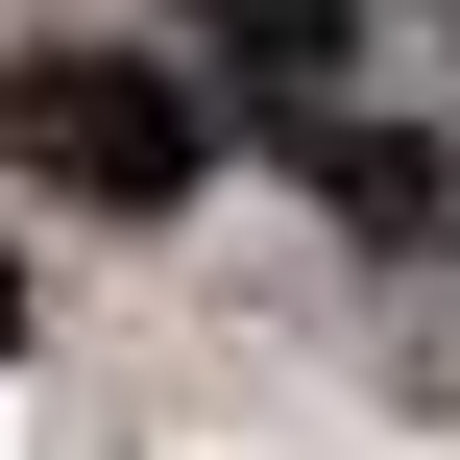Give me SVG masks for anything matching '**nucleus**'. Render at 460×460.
<instances>
[{
  "label": "nucleus",
  "instance_id": "1",
  "mask_svg": "<svg viewBox=\"0 0 460 460\" xmlns=\"http://www.w3.org/2000/svg\"><path fill=\"white\" fill-rule=\"evenodd\" d=\"M0 170L73 218H194L218 121L170 97V49H0Z\"/></svg>",
  "mask_w": 460,
  "mask_h": 460
},
{
  "label": "nucleus",
  "instance_id": "2",
  "mask_svg": "<svg viewBox=\"0 0 460 460\" xmlns=\"http://www.w3.org/2000/svg\"><path fill=\"white\" fill-rule=\"evenodd\" d=\"M267 146L315 170V218H340V243H437V218H460V146H412V121H364L340 73H291V97H267Z\"/></svg>",
  "mask_w": 460,
  "mask_h": 460
},
{
  "label": "nucleus",
  "instance_id": "3",
  "mask_svg": "<svg viewBox=\"0 0 460 460\" xmlns=\"http://www.w3.org/2000/svg\"><path fill=\"white\" fill-rule=\"evenodd\" d=\"M170 24H194V49H243V73H267V97H291V73H340V49H364V0H170Z\"/></svg>",
  "mask_w": 460,
  "mask_h": 460
},
{
  "label": "nucleus",
  "instance_id": "4",
  "mask_svg": "<svg viewBox=\"0 0 460 460\" xmlns=\"http://www.w3.org/2000/svg\"><path fill=\"white\" fill-rule=\"evenodd\" d=\"M0 340H24V267H0Z\"/></svg>",
  "mask_w": 460,
  "mask_h": 460
}]
</instances>
